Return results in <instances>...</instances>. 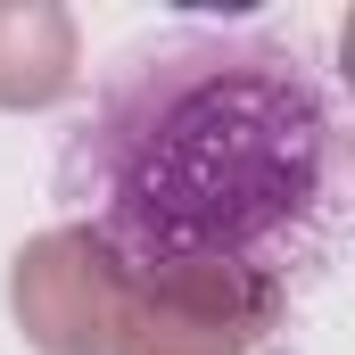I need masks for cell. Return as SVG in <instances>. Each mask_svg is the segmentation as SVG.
Here are the masks:
<instances>
[{"mask_svg": "<svg viewBox=\"0 0 355 355\" xmlns=\"http://www.w3.org/2000/svg\"><path fill=\"white\" fill-rule=\"evenodd\" d=\"M347 107L331 67L265 25L124 42L58 149V207L149 306L272 331L347 248Z\"/></svg>", "mask_w": 355, "mask_h": 355, "instance_id": "6da1fadb", "label": "cell"}]
</instances>
